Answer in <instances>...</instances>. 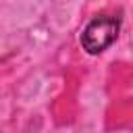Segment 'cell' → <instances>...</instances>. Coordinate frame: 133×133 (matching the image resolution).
<instances>
[{
    "label": "cell",
    "mask_w": 133,
    "mask_h": 133,
    "mask_svg": "<svg viewBox=\"0 0 133 133\" xmlns=\"http://www.w3.org/2000/svg\"><path fill=\"white\" fill-rule=\"evenodd\" d=\"M118 31H121L118 17H112V15L96 17L85 25L81 33V46L89 54H100L108 46H112V42L118 37Z\"/></svg>",
    "instance_id": "1"
}]
</instances>
